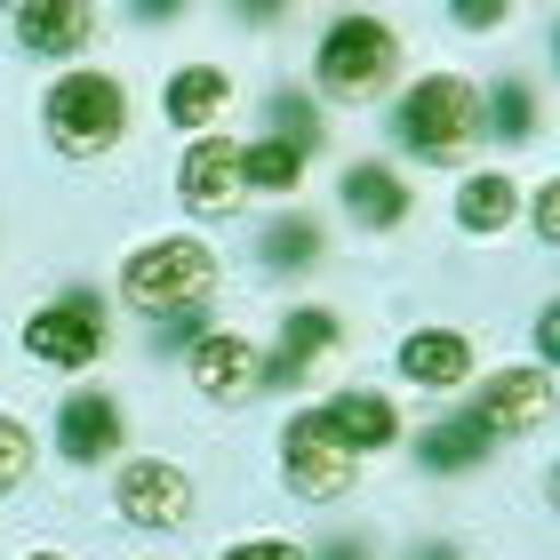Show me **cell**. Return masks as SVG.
<instances>
[{
    "instance_id": "obj_1",
    "label": "cell",
    "mask_w": 560,
    "mask_h": 560,
    "mask_svg": "<svg viewBox=\"0 0 560 560\" xmlns=\"http://www.w3.org/2000/svg\"><path fill=\"white\" fill-rule=\"evenodd\" d=\"M40 129L65 161H105L129 129V89L113 72H57L40 96Z\"/></svg>"
},
{
    "instance_id": "obj_2",
    "label": "cell",
    "mask_w": 560,
    "mask_h": 560,
    "mask_svg": "<svg viewBox=\"0 0 560 560\" xmlns=\"http://www.w3.org/2000/svg\"><path fill=\"white\" fill-rule=\"evenodd\" d=\"M120 289H129V304L152 313V320L200 313V304L217 296V248L192 241V233L144 241V248H129V265H120Z\"/></svg>"
},
{
    "instance_id": "obj_3",
    "label": "cell",
    "mask_w": 560,
    "mask_h": 560,
    "mask_svg": "<svg viewBox=\"0 0 560 560\" xmlns=\"http://www.w3.org/2000/svg\"><path fill=\"white\" fill-rule=\"evenodd\" d=\"M400 72V33L385 16H328V33L313 48V81L320 96H337V105H369V96H385Z\"/></svg>"
},
{
    "instance_id": "obj_4",
    "label": "cell",
    "mask_w": 560,
    "mask_h": 560,
    "mask_svg": "<svg viewBox=\"0 0 560 560\" xmlns=\"http://www.w3.org/2000/svg\"><path fill=\"white\" fill-rule=\"evenodd\" d=\"M393 137H400V152H417V161H432V168L465 161V144L480 137V89L456 81V72H424V81L400 96Z\"/></svg>"
},
{
    "instance_id": "obj_5",
    "label": "cell",
    "mask_w": 560,
    "mask_h": 560,
    "mask_svg": "<svg viewBox=\"0 0 560 560\" xmlns=\"http://www.w3.org/2000/svg\"><path fill=\"white\" fill-rule=\"evenodd\" d=\"M280 480H289V497H304V504H337L361 472H352V456L320 432V417L304 409V417L280 424Z\"/></svg>"
},
{
    "instance_id": "obj_6",
    "label": "cell",
    "mask_w": 560,
    "mask_h": 560,
    "mask_svg": "<svg viewBox=\"0 0 560 560\" xmlns=\"http://www.w3.org/2000/svg\"><path fill=\"white\" fill-rule=\"evenodd\" d=\"M24 352H33L40 369H89L96 352H105V304L81 296V289L40 304V313L24 320Z\"/></svg>"
},
{
    "instance_id": "obj_7",
    "label": "cell",
    "mask_w": 560,
    "mask_h": 560,
    "mask_svg": "<svg viewBox=\"0 0 560 560\" xmlns=\"http://www.w3.org/2000/svg\"><path fill=\"white\" fill-rule=\"evenodd\" d=\"M552 409H560V393H552L545 369H497L489 385L472 393L465 417L489 432V441H528L537 424H552Z\"/></svg>"
},
{
    "instance_id": "obj_8",
    "label": "cell",
    "mask_w": 560,
    "mask_h": 560,
    "mask_svg": "<svg viewBox=\"0 0 560 560\" xmlns=\"http://www.w3.org/2000/svg\"><path fill=\"white\" fill-rule=\"evenodd\" d=\"M120 521H137V528H185L192 521V472L185 465H168V456H137L129 472H120Z\"/></svg>"
},
{
    "instance_id": "obj_9",
    "label": "cell",
    "mask_w": 560,
    "mask_h": 560,
    "mask_svg": "<svg viewBox=\"0 0 560 560\" xmlns=\"http://www.w3.org/2000/svg\"><path fill=\"white\" fill-rule=\"evenodd\" d=\"M241 192H248V176H241V144H224V137H192V152L176 161V200H185L192 217H233L241 209Z\"/></svg>"
},
{
    "instance_id": "obj_10",
    "label": "cell",
    "mask_w": 560,
    "mask_h": 560,
    "mask_svg": "<svg viewBox=\"0 0 560 560\" xmlns=\"http://www.w3.org/2000/svg\"><path fill=\"white\" fill-rule=\"evenodd\" d=\"M192 385L209 400H248L265 393V352L233 328H209V337H192Z\"/></svg>"
},
{
    "instance_id": "obj_11",
    "label": "cell",
    "mask_w": 560,
    "mask_h": 560,
    "mask_svg": "<svg viewBox=\"0 0 560 560\" xmlns=\"http://www.w3.org/2000/svg\"><path fill=\"white\" fill-rule=\"evenodd\" d=\"M313 417H320V432H328L345 456H369V448H393V441H400V409H393L385 393H361V385L337 393V400H320Z\"/></svg>"
},
{
    "instance_id": "obj_12",
    "label": "cell",
    "mask_w": 560,
    "mask_h": 560,
    "mask_svg": "<svg viewBox=\"0 0 560 560\" xmlns=\"http://www.w3.org/2000/svg\"><path fill=\"white\" fill-rule=\"evenodd\" d=\"M393 361H400V376H409L417 393H456L472 376V337L465 328H409Z\"/></svg>"
},
{
    "instance_id": "obj_13",
    "label": "cell",
    "mask_w": 560,
    "mask_h": 560,
    "mask_svg": "<svg viewBox=\"0 0 560 560\" xmlns=\"http://www.w3.org/2000/svg\"><path fill=\"white\" fill-rule=\"evenodd\" d=\"M337 192H345V217H352V224H369V233H393V224H409V217H417V192L400 185L385 161H352Z\"/></svg>"
},
{
    "instance_id": "obj_14",
    "label": "cell",
    "mask_w": 560,
    "mask_h": 560,
    "mask_svg": "<svg viewBox=\"0 0 560 560\" xmlns=\"http://www.w3.org/2000/svg\"><path fill=\"white\" fill-rule=\"evenodd\" d=\"M9 24H16V48H33V57H81L96 33V9H81V0H24Z\"/></svg>"
},
{
    "instance_id": "obj_15",
    "label": "cell",
    "mask_w": 560,
    "mask_h": 560,
    "mask_svg": "<svg viewBox=\"0 0 560 560\" xmlns=\"http://www.w3.org/2000/svg\"><path fill=\"white\" fill-rule=\"evenodd\" d=\"M224 96H233V72H224V65H176L168 89H161V113L176 120V129L209 137L217 113H224Z\"/></svg>"
},
{
    "instance_id": "obj_16",
    "label": "cell",
    "mask_w": 560,
    "mask_h": 560,
    "mask_svg": "<svg viewBox=\"0 0 560 560\" xmlns=\"http://www.w3.org/2000/svg\"><path fill=\"white\" fill-rule=\"evenodd\" d=\"M337 345H345V320L320 313V304H296V313L280 320V361H265V376L272 385H296V376L313 369L320 352H337Z\"/></svg>"
},
{
    "instance_id": "obj_17",
    "label": "cell",
    "mask_w": 560,
    "mask_h": 560,
    "mask_svg": "<svg viewBox=\"0 0 560 560\" xmlns=\"http://www.w3.org/2000/svg\"><path fill=\"white\" fill-rule=\"evenodd\" d=\"M57 448L72 456V465L113 456V448H120V409H113L105 393H72L65 409H57Z\"/></svg>"
},
{
    "instance_id": "obj_18",
    "label": "cell",
    "mask_w": 560,
    "mask_h": 560,
    "mask_svg": "<svg viewBox=\"0 0 560 560\" xmlns=\"http://www.w3.org/2000/svg\"><path fill=\"white\" fill-rule=\"evenodd\" d=\"M456 224H465V233H480V241H497L504 224H521V185H513L504 168L465 176V185H456Z\"/></svg>"
},
{
    "instance_id": "obj_19",
    "label": "cell",
    "mask_w": 560,
    "mask_h": 560,
    "mask_svg": "<svg viewBox=\"0 0 560 560\" xmlns=\"http://www.w3.org/2000/svg\"><path fill=\"white\" fill-rule=\"evenodd\" d=\"M489 448H497V441H489V432H480L472 417H441V424H424V432H417V465H424V472H441V480H448V472H472Z\"/></svg>"
},
{
    "instance_id": "obj_20",
    "label": "cell",
    "mask_w": 560,
    "mask_h": 560,
    "mask_svg": "<svg viewBox=\"0 0 560 560\" xmlns=\"http://www.w3.org/2000/svg\"><path fill=\"white\" fill-rule=\"evenodd\" d=\"M537 120H545V105H537V89H528V81H497L489 96H480V129H489L497 144H528V137H537Z\"/></svg>"
},
{
    "instance_id": "obj_21",
    "label": "cell",
    "mask_w": 560,
    "mask_h": 560,
    "mask_svg": "<svg viewBox=\"0 0 560 560\" xmlns=\"http://www.w3.org/2000/svg\"><path fill=\"white\" fill-rule=\"evenodd\" d=\"M241 176H248L257 192H296V185H304V152L257 137V144H241Z\"/></svg>"
},
{
    "instance_id": "obj_22",
    "label": "cell",
    "mask_w": 560,
    "mask_h": 560,
    "mask_svg": "<svg viewBox=\"0 0 560 560\" xmlns=\"http://www.w3.org/2000/svg\"><path fill=\"white\" fill-rule=\"evenodd\" d=\"M265 137H272V144H296L304 161H313V144H320V113L304 105V96H272V105H265Z\"/></svg>"
},
{
    "instance_id": "obj_23",
    "label": "cell",
    "mask_w": 560,
    "mask_h": 560,
    "mask_svg": "<svg viewBox=\"0 0 560 560\" xmlns=\"http://www.w3.org/2000/svg\"><path fill=\"white\" fill-rule=\"evenodd\" d=\"M313 257H320V224L313 217H289V224H272V233H265V265H280V272H296Z\"/></svg>"
},
{
    "instance_id": "obj_24",
    "label": "cell",
    "mask_w": 560,
    "mask_h": 560,
    "mask_svg": "<svg viewBox=\"0 0 560 560\" xmlns=\"http://www.w3.org/2000/svg\"><path fill=\"white\" fill-rule=\"evenodd\" d=\"M24 472H33V432H24V424H0V497H9Z\"/></svg>"
},
{
    "instance_id": "obj_25",
    "label": "cell",
    "mask_w": 560,
    "mask_h": 560,
    "mask_svg": "<svg viewBox=\"0 0 560 560\" xmlns=\"http://www.w3.org/2000/svg\"><path fill=\"white\" fill-rule=\"evenodd\" d=\"M528 224H537L545 248H560V176H545V185L528 192Z\"/></svg>"
},
{
    "instance_id": "obj_26",
    "label": "cell",
    "mask_w": 560,
    "mask_h": 560,
    "mask_svg": "<svg viewBox=\"0 0 560 560\" xmlns=\"http://www.w3.org/2000/svg\"><path fill=\"white\" fill-rule=\"evenodd\" d=\"M528 345H537V369L552 376V369H560V296H552L545 313H537V328H528Z\"/></svg>"
},
{
    "instance_id": "obj_27",
    "label": "cell",
    "mask_w": 560,
    "mask_h": 560,
    "mask_svg": "<svg viewBox=\"0 0 560 560\" xmlns=\"http://www.w3.org/2000/svg\"><path fill=\"white\" fill-rule=\"evenodd\" d=\"M448 16H456V24H472V33H497V24H513V9H504V0H456Z\"/></svg>"
},
{
    "instance_id": "obj_28",
    "label": "cell",
    "mask_w": 560,
    "mask_h": 560,
    "mask_svg": "<svg viewBox=\"0 0 560 560\" xmlns=\"http://www.w3.org/2000/svg\"><path fill=\"white\" fill-rule=\"evenodd\" d=\"M224 560H304V545H289V537H248V545H233Z\"/></svg>"
},
{
    "instance_id": "obj_29",
    "label": "cell",
    "mask_w": 560,
    "mask_h": 560,
    "mask_svg": "<svg viewBox=\"0 0 560 560\" xmlns=\"http://www.w3.org/2000/svg\"><path fill=\"white\" fill-rule=\"evenodd\" d=\"M545 497H552V513H560V465H552V480H545Z\"/></svg>"
},
{
    "instance_id": "obj_30",
    "label": "cell",
    "mask_w": 560,
    "mask_h": 560,
    "mask_svg": "<svg viewBox=\"0 0 560 560\" xmlns=\"http://www.w3.org/2000/svg\"><path fill=\"white\" fill-rule=\"evenodd\" d=\"M552 65H560V24H552Z\"/></svg>"
},
{
    "instance_id": "obj_31",
    "label": "cell",
    "mask_w": 560,
    "mask_h": 560,
    "mask_svg": "<svg viewBox=\"0 0 560 560\" xmlns=\"http://www.w3.org/2000/svg\"><path fill=\"white\" fill-rule=\"evenodd\" d=\"M424 560H456V552H441V545H432V552H424Z\"/></svg>"
},
{
    "instance_id": "obj_32",
    "label": "cell",
    "mask_w": 560,
    "mask_h": 560,
    "mask_svg": "<svg viewBox=\"0 0 560 560\" xmlns=\"http://www.w3.org/2000/svg\"><path fill=\"white\" fill-rule=\"evenodd\" d=\"M33 560H65V552H33Z\"/></svg>"
}]
</instances>
